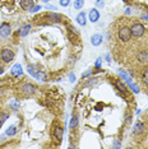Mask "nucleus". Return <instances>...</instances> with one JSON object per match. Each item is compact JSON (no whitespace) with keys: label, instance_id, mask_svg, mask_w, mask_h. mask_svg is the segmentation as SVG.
<instances>
[{"label":"nucleus","instance_id":"28","mask_svg":"<svg viewBox=\"0 0 148 149\" xmlns=\"http://www.w3.org/2000/svg\"><path fill=\"white\" fill-rule=\"evenodd\" d=\"M69 80H70V83L75 82V75H74V74H70V75H69Z\"/></svg>","mask_w":148,"mask_h":149},{"label":"nucleus","instance_id":"35","mask_svg":"<svg viewBox=\"0 0 148 149\" xmlns=\"http://www.w3.org/2000/svg\"><path fill=\"white\" fill-rule=\"evenodd\" d=\"M106 60L110 63V55H106Z\"/></svg>","mask_w":148,"mask_h":149},{"label":"nucleus","instance_id":"19","mask_svg":"<svg viewBox=\"0 0 148 149\" xmlns=\"http://www.w3.org/2000/svg\"><path fill=\"white\" fill-rule=\"evenodd\" d=\"M69 126H70V129H75L77 126H78V116H77V115H73L72 116Z\"/></svg>","mask_w":148,"mask_h":149},{"label":"nucleus","instance_id":"20","mask_svg":"<svg viewBox=\"0 0 148 149\" xmlns=\"http://www.w3.org/2000/svg\"><path fill=\"white\" fill-rule=\"evenodd\" d=\"M84 6V0H74V9L79 10Z\"/></svg>","mask_w":148,"mask_h":149},{"label":"nucleus","instance_id":"5","mask_svg":"<svg viewBox=\"0 0 148 149\" xmlns=\"http://www.w3.org/2000/svg\"><path fill=\"white\" fill-rule=\"evenodd\" d=\"M22 93L24 96H33L36 93V86H33L31 83H26L22 86Z\"/></svg>","mask_w":148,"mask_h":149},{"label":"nucleus","instance_id":"17","mask_svg":"<svg viewBox=\"0 0 148 149\" xmlns=\"http://www.w3.org/2000/svg\"><path fill=\"white\" fill-rule=\"evenodd\" d=\"M29 31H31V24H26V26H23L22 28L18 31V35L21 37H26L29 33Z\"/></svg>","mask_w":148,"mask_h":149},{"label":"nucleus","instance_id":"15","mask_svg":"<svg viewBox=\"0 0 148 149\" xmlns=\"http://www.w3.org/2000/svg\"><path fill=\"white\" fill-rule=\"evenodd\" d=\"M12 74H13L14 77H22V75H23V69H22V66L19 65V64H15V65L12 68Z\"/></svg>","mask_w":148,"mask_h":149},{"label":"nucleus","instance_id":"30","mask_svg":"<svg viewBox=\"0 0 148 149\" xmlns=\"http://www.w3.org/2000/svg\"><path fill=\"white\" fill-rule=\"evenodd\" d=\"M12 107H14V108H18V107H19V104L17 103V102H14V103L12 102Z\"/></svg>","mask_w":148,"mask_h":149},{"label":"nucleus","instance_id":"6","mask_svg":"<svg viewBox=\"0 0 148 149\" xmlns=\"http://www.w3.org/2000/svg\"><path fill=\"white\" fill-rule=\"evenodd\" d=\"M63 135H64V130L61 126H59V125H56V126L52 127V136L55 138V140L60 143V141L63 140Z\"/></svg>","mask_w":148,"mask_h":149},{"label":"nucleus","instance_id":"34","mask_svg":"<svg viewBox=\"0 0 148 149\" xmlns=\"http://www.w3.org/2000/svg\"><path fill=\"white\" fill-rule=\"evenodd\" d=\"M6 136V135H3V136H0V141H3V140H4V138Z\"/></svg>","mask_w":148,"mask_h":149},{"label":"nucleus","instance_id":"25","mask_svg":"<svg viewBox=\"0 0 148 149\" xmlns=\"http://www.w3.org/2000/svg\"><path fill=\"white\" fill-rule=\"evenodd\" d=\"M129 87L132 88V91H133V92H135V93L139 92V88H138L137 86H134V84H133L132 82H129Z\"/></svg>","mask_w":148,"mask_h":149},{"label":"nucleus","instance_id":"36","mask_svg":"<svg viewBox=\"0 0 148 149\" xmlns=\"http://www.w3.org/2000/svg\"><path fill=\"white\" fill-rule=\"evenodd\" d=\"M42 1H43V3H49L50 0H42Z\"/></svg>","mask_w":148,"mask_h":149},{"label":"nucleus","instance_id":"13","mask_svg":"<svg viewBox=\"0 0 148 149\" xmlns=\"http://www.w3.org/2000/svg\"><path fill=\"white\" fill-rule=\"evenodd\" d=\"M77 23H78L79 26H86V23H87V15H86V13L84 12H80L78 15H77Z\"/></svg>","mask_w":148,"mask_h":149},{"label":"nucleus","instance_id":"12","mask_svg":"<svg viewBox=\"0 0 148 149\" xmlns=\"http://www.w3.org/2000/svg\"><path fill=\"white\" fill-rule=\"evenodd\" d=\"M35 3H36V0H22L21 6L24 9V10H29L31 8H33Z\"/></svg>","mask_w":148,"mask_h":149},{"label":"nucleus","instance_id":"29","mask_svg":"<svg viewBox=\"0 0 148 149\" xmlns=\"http://www.w3.org/2000/svg\"><path fill=\"white\" fill-rule=\"evenodd\" d=\"M95 66H96V68H100V66H101V59H97V61H96V64H95Z\"/></svg>","mask_w":148,"mask_h":149},{"label":"nucleus","instance_id":"27","mask_svg":"<svg viewBox=\"0 0 148 149\" xmlns=\"http://www.w3.org/2000/svg\"><path fill=\"white\" fill-rule=\"evenodd\" d=\"M91 74H92V70H87L86 73H83V78H87V77H89Z\"/></svg>","mask_w":148,"mask_h":149},{"label":"nucleus","instance_id":"11","mask_svg":"<svg viewBox=\"0 0 148 149\" xmlns=\"http://www.w3.org/2000/svg\"><path fill=\"white\" fill-rule=\"evenodd\" d=\"M102 41H103L102 36L98 35V33H96V35H93L91 37V43H92L93 46H100L101 43H102Z\"/></svg>","mask_w":148,"mask_h":149},{"label":"nucleus","instance_id":"10","mask_svg":"<svg viewBox=\"0 0 148 149\" xmlns=\"http://www.w3.org/2000/svg\"><path fill=\"white\" fill-rule=\"evenodd\" d=\"M88 18H89V21L92 22V23H96V22H98V19H100V13L97 9H91L89 13H88Z\"/></svg>","mask_w":148,"mask_h":149},{"label":"nucleus","instance_id":"8","mask_svg":"<svg viewBox=\"0 0 148 149\" xmlns=\"http://www.w3.org/2000/svg\"><path fill=\"white\" fill-rule=\"evenodd\" d=\"M46 19L50 22V23H60L63 21L64 17L61 14H58V13H49L45 17Z\"/></svg>","mask_w":148,"mask_h":149},{"label":"nucleus","instance_id":"33","mask_svg":"<svg viewBox=\"0 0 148 149\" xmlns=\"http://www.w3.org/2000/svg\"><path fill=\"white\" fill-rule=\"evenodd\" d=\"M142 19H144V21H148V15H142Z\"/></svg>","mask_w":148,"mask_h":149},{"label":"nucleus","instance_id":"7","mask_svg":"<svg viewBox=\"0 0 148 149\" xmlns=\"http://www.w3.org/2000/svg\"><path fill=\"white\" fill-rule=\"evenodd\" d=\"M10 32H12L10 24H8V23H3V24H0V37L6 38V37H9Z\"/></svg>","mask_w":148,"mask_h":149},{"label":"nucleus","instance_id":"1","mask_svg":"<svg viewBox=\"0 0 148 149\" xmlns=\"http://www.w3.org/2000/svg\"><path fill=\"white\" fill-rule=\"evenodd\" d=\"M117 37L119 40L124 43L129 42L130 38H132V32H130V27H126V26H123L119 28V32H117Z\"/></svg>","mask_w":148,"mask_h":149},{"label":"nucleus","instance_id":"22","mask_svg":"<svg viewBox=\"0 0 148 149\" xmlns=\"http://www.w3.org/2000/svg\"><path fill=\"white\" fill-rule=\"evenodd\" d=\"M142 82L148 86V69H146V70H144V72L142 73Z\"/></svg>","mask_w":148,"mask_h":149},{"label":"nucleus","instance_id":"4","mask_svg":"<svg viewBox=\"0 0 148 149\" xmlns=\"http://www.w3.org/2000/svg\"><path fill=\"white\" fill-rule=\"evenodd\" d=\"M13 59H14V52H13L10 49L1 50V52H0V60H1L3 63L8 64V63H10Z\"/></svg>","mask_w":148,"mask_h":149},{"label":"nucleus","instance_id":"32","mask_svg":"<svg viewBox=\"0 0 148 149\" xmlns=\"http://www.w3.org/2000/svg\"><path fill=\"white\" fill-rule=\"evenodd\" d=\"M112 147H114V148H120V144H119V143H114Z\"/></svg>","mask_w":148,"mask_h":149},{"label":"nucleus","instance_id":"24","mask_svg":"<svg viewBox=\"0 0 148 149\" xmlns=\"http://www.w3.org/2000/svg\"><path fill=\"white\" fill-rule=\"evenodd\" d=\"M41 8H42L41 5H35V6H33V8H31V9H29V12H31V13H36V12L41 10Z\"/></svg>","mask_w":148,"mask_h":149},{"label":"nucleus","instance_id":"31","mask_svg":"<svg viewBox=\"0 0 148 149\" xmlns=\"http://www.w3.org/2000/svg\"><path fill=\"white\" fill-rule=\"evenodd\" d=\"M4 73V68H3V65H0V75Z\"/></svg>","mask_w":148,"mask_h":149},{"label":"nucleus","instance_id":"18","mask_svg":"<svg viewBox=\"0 0 148 149\" xmlns=\"http://www.w3.org/2000/svg\"><path fill=\"white\" fill-rule=\"evenodd\" d=\"M17 131H18V130H17V126H13V125H12V126H9L8 129H6L5 135H6V136H13V135L17 134Z\"/></svg>","mask_w":148,"mask_h":149},{"label":"nucleus","instance_id":"2","mask_svg":"<svg viewBox=\"0 0 148 149\" xmlns=\"http://www.w3.org/2000/svg\"><path fill=\"white\" fill-rule=\"evenodd\" d=\"M144 26L142 23H133L132 27H130V32H132V37H135V38H139L144 35Z\"/></svg>","mask_w":148,"mask_h":149},{"label":"nucleus","instance_id":"26","mask_svg":"<svg viewBox=\"0 0 148 149\" xmlns=\"http://www.w3.org/2000/svg\"><path fill=\"white\" fill-rule=\"evenodd\" d=\"M60 5L61 6H68L69 4H70V0H60Z\"/></svg>","mask_w":148,"mask_h":149},{"label":"nucleus","instance_id":"23","mask_svg":"<svg viewBox=\"0 0 148 149\" xmlns=\"http://www.w3.org/2000/svg\"><path fill=\"white\" fill-rule=\"evenodd\" d=\"M95 5L97 8H105V0H96Z\"/></svg>","mask_w":148,"mask_h":149},{"label":"nucleus","instance_id":"3","mask_svg":"<svg viewBox=\"0 0 148 149\" xmlns=\"http://www.w3.org/2000/svg\"><path fill=\"white\" fill-rule=\"evenodd\" d=\"M27 70H28V73L31 74L32 77H35L36 79H38V80H47V75H46L43 72H40L38 69H36V66L28 65V66H27Z\"/></svg>","mask_w":148,"mask_h":149},{"label":"nucleus","instance_id":"16","mask_svg":"<svg viewBox=\"0 0 148 149\" xmlns=\"http://www.w3.org/2000/svg\"><path fill=\"white\" fill-rule=\"evenodd\" d=\"M115 86H116V88L120 91V92H123V93H125V94L128 93V87L125 86V83H123L120 79H116L115 80Z\"/></svg>","mask_w":148,"mask_h":149},{"label":"nucleus","instance_id":"21","mask_svg":"<svg viewBox=\"0 0 148 149\" xmlns=\"http://www.w3.org/2000/svg\"><path fill=\"white\" fill-rule=\"evenodd\" d=\"M8 117H9V113H6V112L0 113V127H1V126H3V124H4L5 121L8 120Z\"/></svg>","mask_w":148,"mask_h":149},{"label":"nucleus","instance_id":"37","mask_svg":"<svg viewBox=\"0 0 148 149\" xmlns=\"http://www.w3.org/2000/svg\"><path fill=\"white\" fill-rule=\"evenodd\" d=\"M125 1H132V0H125Z\"/></svg>","mask_w":148,"mask_h":149},{"label":"nucleus","instance_id":"14","mask_svg":"<svg viewBox=\"0 0 148 149\" xmlns=\"http://www.w3.org/2000/svg\"><path fill=\"white\" fill-rule=\"evenodd\" d=\"M138 61L142 64H148V51H140L137 56Z\"/></svg>","mask_w":148,"mask_h":149},{"label":"nucleus","instance_id":"9","mask_svg":"<svg viewBox=\"0 0 148 149\" xmlns=\"http://www.w3.org/2000/svg\"><path fill=\"white\" fill-rule=\"evenodd\" d=\"M144 130H146V126L143 125L142 121H137V123L134 124V126H133V134H134V135H140V134H143Z\"/></svg>","mask_w":148,"mask_h":149}]
</instances>
